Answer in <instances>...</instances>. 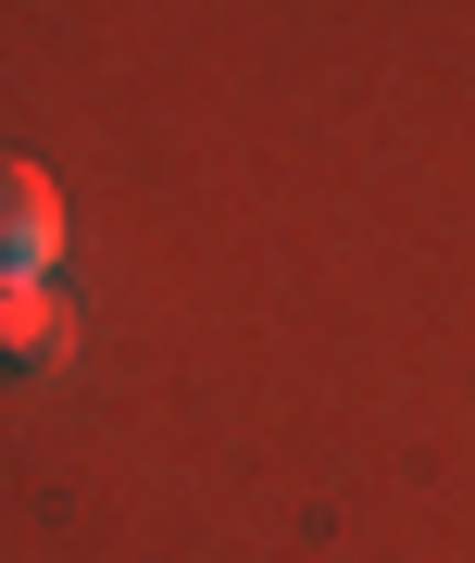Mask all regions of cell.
Listing matches in <instances>:
<instances>
[{"label":"cell","instance_id":"1","mask_svg":"<svg viewBox=\"0 0 475 563\" xmlns=\"http://www.w3.org/2000/svg\"><path fill=\"white\" fill-rule=\"evenodd\" d=\"M76 351V313L51 301V276H0V376H38Z\"/></svg>","mask_w":475,"mask_h":563},{"label":"cell","instance_id":"2","mask_svg":"<svg viewBox=\"0 0 475 563\" xmlns=\"http://www.w3.org/2000/svg\"><path fill=\"white\" fill-rule=\"evenodd\" d=\"M63 251V201L38 163H0V276H38V263Z\"/></svg>","mask_w":475,"mask_h":563}]
</instances>
